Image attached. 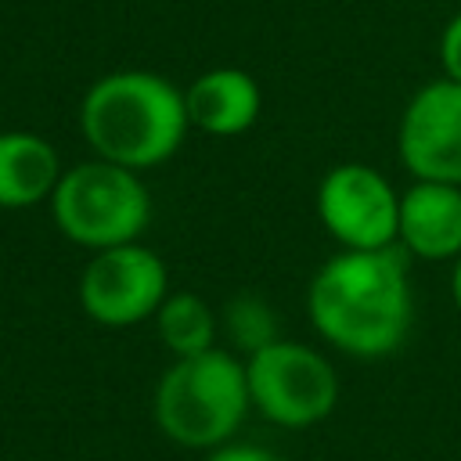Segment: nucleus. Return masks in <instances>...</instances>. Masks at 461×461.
I'll return each instance as SVG.
<instances>
[{
	"label": "nucleus",
	"instance_id": "ddd939ff",
	"mask_svg": "<svg viewBox=\"0 0 461 461\" xmlns=\"http://www.w3.org/2000/svg\"><path fill=\"white\" fill-rule=\"evenodd\" d=\"M220 328L230 339V346L245 357L270 346L274 339H281L277 335V313L259 295H234L220 313Z\"/></svg>",
	"mask_w": 461,
	"mask_h": 461
},
{
	"label": "nucleus",
	"instance_id": "6e6552de",
	"mask_svg": "<svg viewBox=\"0 0 461 461\" xmlns=\"http://www.w3.org/2000/svg\"><path fill=\"white\" fill-rule=\"evenodd\" d=\"M396 151L414 180L461 187V83L439 76L411 94L400 115Z\"/></svg>",
	"mask_w": 461,
	"mask_h": 461
},
{
	"label": "nucleus",
	"instance_id": "4468645a",
	"mask_svg": "<svg viewBox=\"0 0 461 461\" xmlns=\"http://www.w3.org/2000/svg\"><path fill=\"white\" fill-rule=\"evenodd\" d=\"M439 65H443V76L461 83V11L443 25V36H439Z\"/></svg>",
	"mask_w": 461,
	"mask_h": 461
},
{
	"label": "nucleus",
	"instance_id": "f8f14e48",
	"mask_svg": "<svg viewBox=\"0 0 461 461\" xmlns=\"http://www.w3.org/2000/svg\"><path fill=\"white\" fill-rule=\"evenodd\" d=\"M155 331H158L162 346L173 353V360H184V357H198V353L216 349L220 317L202 295L169 292L155 313Z\"/></svg>",
	"mask_w": 461,
	"mask_h": 461
},
{
	"label": "nucleus",
	"instance_id": "f257e3e1",
	"mask_svg": "<svg viewBox=\"0 0 461 461\" xmlns=\"http://www.w3.org/2000/svg\"><path fill=\"white\" fill-rule=\"evenodd\" d=\"M313 331L339 353L382 360L396 353L414 321L411 256L393 249H339L306 288Z\"/></svg>",
	"mask_w": 461,
	"mask_h": 461
},
{
	"label": "nucleus",
	"instance_id": "2eb2a0df",
	"mask_svg": "<svg viewBox=\"0 0 461 461\" xmlns=\"http://www.w3.org/2000/svg\"><path fill=\"white\" fill-rule=\"evenodd\" d=\"M205 461H288V457L259 443H227L220 450H209Z\"/></svg>",
	"mask_w": 461,
	"mask_h": 461
},
{
	"label": "nucleus",
	"instance_id": "7ed1b4c3",
	"mask_svg": "<svg viewBox=\"0 0 461 461\" xmlns=\"http://www.w3.org/2000/svg\"><path fill=\"white\" fill-rule=\"evenodd\" d=\"M252 411L245 360L230 349H209L173 360L151 396L158 432L184 450H220L234 443L245 414Z\"/></svg>",
	"mask_w": 461,
	"mask_h": 461
},
{
	"label": "nucleus",
	"instance_id": "f03ea898",
	"mask_svg": "<svg viewBox=\"0 0 461 461\" xmlns=\"http://www.w3.org/2000/svg\"><path fill=\"white\" fill-rule=\"evenodd\" d=\"M79 130L94 158L144 173L180 151L191 122L176 83L148 68H119L83 94Z\"/></svg>",
	"mask_w": 461,
	"mask_h": 461
},
{
	"label": "nucleus",
	"instance_id": "39448f33",
	"mask_svg": "<svg viewBox=\"0 0 461 461\" xmlns=\"http://www.w3.org/2000/svg\"><path fill=\"white\" fill-rule=\"evenodd\" d=\"M241 360L252 411L281 429L321 425L339 403V375L331 360L313 346L274 339Z\"/></svg>",
	"mask_w": 461,
	"mask_h": 461
},
{
	"label": "nucleus",
	"instance_id": "dca6fc26",
	"mask_svg": "<svg viewBox=\"0 0 461 461\" xmlns=\"http://www.w3.org/2000/svg\"><path fill=\"white\" fill-rule=\"evenodd\" d=\"M450 295H454V306L461 310V256H457L454 267H450Z\"/></svg>",
	"mask_w": 461,
	"mask_h": 461
},
{
	"label": "nucleus",
	"instance_id": "20e7f679",
	"mask_svg": "<svg viewBox=\"0 0 461 461\" xmlns=\"http://www.w3.org/2000/svg\"><path fill=\"white\" fill-rule=\"evenodd\" d=\"M47 205L61 238L90 252L140 241L151 223V191L140 173L104 158L68 166Z\"/></svg>",
	"mask_w": 461,
	"mask_h": 461
},
{
	"label": "nucleus",
	"instance_id": "9d476101",
	"mask_svg": "<svg viewBox=\"0 0 461 461\" xmlns=\"http://www.w3.org/2000/svg\"><path fill=\"white\" fill-rule=\"evenodd\" d=\"M184 104H187V122L194 130L209 137H238L256 126L263 94L245 68L216 65L191 79V86L184 90Z\"/></svg>",
	"mask_w": 461,
	"mask_h": 461
},
{
	"label": "nucleus",
	"instance_id": "0eeeda50",
	"mask_svg": "<svg viewBox=\"0 0 461 461\" xmlns=\"http://www.w3.org/2000/svg\"><path fill=\"white\" fill-rule=\"evenodd\" d=\"M317 220L339 249H393L400 227V191L367 162H339L317 184Z\"/></svg>",
	"mask_w": 461,
	"mask_h": 461
},
{
	"label": "nucleus",
	"instance_id": "9b49d317",
	"mask_svg": "<svg viewBox=\"0 0 461 461\" xmlns=\"http://www.w3.org/2000/svg\"><path fill=\"white\" fill-rule=\"evenodd\" d=\"M65 166L58 148L32 130L0 133V209H36L50 202Z\"/></svg>",
	"mask_w": 461,
	"mask_h": 461
},
{
	"label": "nucleus",
	"instance_id": "423d86ee",
	"mask_svg": "<svg viewBox=\"0 0 461 461\" xmlns=\"http://www.w3.org/2000/svg\"><path fill=\"white\" fill-rule=\"evenodd\" d=\"M169 295V270L144 241L101 249L79 274V306L101 328H133L155 321Z\"/></svg>",
	"mask_w": 461,
	"mask_h": 461
},
{
	"label": "nucleus",
	"instance_id": "1a4fd4ad",
	"mask_svg": "<svg viewBox=\"0 0 461 461\" xmlns=\"http://www.w3.org/2000/svg\"><path fill=\"white\" fill-rule=\"evenodd\" d=\"M396 245L421 263H454L461 256V187L414 180L400 191Z\"/></svg>",
	"mask_w": 461,
	"mask_h": 461
}]
</instances>
